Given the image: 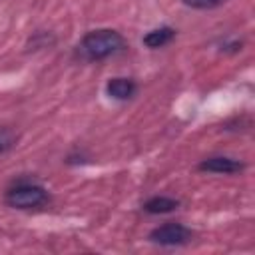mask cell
Listing matches in <instances>:
<instances>
[{
	"label": "cell",
	"mask_w": 255,
	"mask_h": 255,
	"mask_svg": "<svg viewBox=\"0 0 255 255\" xmlns=\"http://www.w3.org/2000/svg\"><path fill=\"white\" fill-rule=\"evenodd\" d=\"M46 199H48V191L42 185H36V183H20V185L12 187L6 193L8 205L18 207V209L38 207V205L46 203Z\"/></svg>",
	"instance_id": "cell-2"
},
{
	"label": "cell",
	"mask_w": 255,
	"mask_h": 255,
	"mask_svg": "<svg viewBox=\"0 0 255 255\" xmlns=\"http://www.w3.org/2000/svg\"><path fill=\"white\" fill-rule=\"evenodd\" d=\"M201 171H209V173H237L243 169V163L231 157H223V155H215V157H207L199 163Z\"/></svg>",
	"instance_id": "cell-4"
},
{
	"label": "cell",
	"mask_w": 255,
	"mask_h": 255,
	"mask_svg": "<svg viewBox=\"0 0 255 255\" xmlns=\"http://www.w3.org/2000/svg\"><path fill=\"white\" fill-rule=\"evenodd\" d=\"M106 90H108V96L112 100L126 102L129 98H133V94H135V82L129 80V78H112L108 82Z\"/></svg>",
	"instance_id": "cell-5"
},
{
	"label": "cell",
	"mask_w": 255,
	"mask_h": 255,
	"mask_svg": "<svg viewBox=\"0 0 255 255\" xmlns=\"http://www.w3.org/2000/svg\"><path fill=\"white\" fill-rule=\"evenodd\" d=\"M191 239V231L181 225V223H163L155 229H151L149 233V241L157 243V245H183Z\"/></svg>",
	"instance_id": "cell-3"
},
{
	"label": "cell",
	"mask_w": 255,
	"mask_h": 255,
	"mask_svg": "<svg viewBox=\"0 0 255 255\" xmlns=\"http://www.w3.org/2000/svg\"><path fill=\"white\" fill-rule=\"evenodd\" d=\"M187 6H191V8H199V10H207V8H215V6H219L221 2H225V0H183Z\"/></svg>",
	"instance_id": "cell-9"
},
{
	"label": "cell",
	"mask_w": 255,
	"mask_h": 255,
	"mask_svg": "<svg viewBox=\"0 0 255 255\" xmlns=\"http://www.w3.org/2000/svg\"><path fill=\"white\" fill-rule=\"evenodd\" d=\"M175 36V30L169 28V26H161V28H155V30H149L145 36H143V44L147 48H161L165 44H169Z\"/></svg>",
	"instance_id": "cell-6"
},
{
	"label": "cell",
	"mask_w": 255,
	"mask_h": 255,
	"mask_svg": "<svg viewBox=\"0 0 255 255\" xmlns=\"http://www.w3.org/2000/svg\"><path fill=\"white\" fill-rule=\"evenodd\" d=\"M122 48H124L122 34L116 30H108V28L88 32L78 46L80 54L88 60H104V58L120 52Z\"/></svg>",
	"instance_id": "cell-1"
},
{
	"label": "cell",
	"mask_w": 255,
	"mask_h": 255,
	"mask_svg": "<svg viewBox=\"0 0 255 255\" xmlns=\"http://www.w3.org/2000/svg\"><path fill=\"white\" fill-rule=\"evenodd\" d=\"M179 205L177 199H171V197H163V195H155L151 199H147L143 203V211L151 213V215H159V213H169V211H175Z\"/></svg>",
	"instance_id": "cell-7"
},
{
	"label": "cell",
	"mask_w": 255,
	"mask_h": 255,
	"mask_svg": "<svg viewBox=\"0 0 255 255\" xmlns=\"http://www.w3.org/2000/svg\"><path fill=\"white\" fill-rule=\"evenodd\" d=\"M14 145V133L8 128H0V153L10 149Z\"/></svg>",
	"instance_id": "cell-8"
}]
</instances>
